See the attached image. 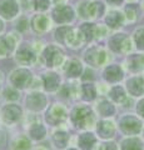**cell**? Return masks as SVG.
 Instances as JSON below:
<instances>
[{
    "instance_id": "cell-1",
    "label": "cell",
    "mask_w": 144,
    "mask_h": 150,
    "mask_svg": "<svg viewBox=\"0 0 144 150\" xmlns=\"http://www.w3.org/2000/svg\"><path fill=\"white\" fill-rule=\"evenodd\" d=\"M73 121L74 124L79 128H87V126H90V124L94 121L93 118V112L89 108L82 106V108H77L75 110L73 111Z\"/></svg>"
},
{
    "instance_id": "cell-2",
    "label": "cell",
    "mask_w": 144,
    "mask_h": 150,
    "mask_svg": "<svg viewBox=\"0 0 144 150\" xmlns=\"http://www.w3.org/2000/svg\"><path fill=\"white\" fill-rule=\"evenodd\" d=\"M120 128L125 134L129 135H135L138 134L142 129V123L139 119L134 118V116H125L123 120L120 121Z\"/></svg>"
},
{
    "instance_id": "cell-3",
    "label": "cell",
    "mask_w": 144,
    "mask_h": 150,
    "mask_svg": "<svg viewBox=\"0 0 144 150\" xmlns=\"http://www.w3.org/2000/svg\"><path fill=\"white\" fill-rule=\"evenodd\" d=\"M10 80L16 88L23 89V88H25L30 84L31 74L26 69H19V70H16V71H14L11 74Z\"/></svg>"
},
{
    "instance_id": "cell-4",
    "label": "cell",
    "mask_w": 144,
    "mask_h": 150,
    "mask_svg": "<svg viewBox=\"0 0 144 150\" xmlns=\"http://www.w3.org/2000/svg\"><path fill=\"white\" fill-rule=\"evenodd\" d=\"M44 58L46 59L48 67H58L63 63V53L57 46H49L44 53Z\"/></svg>"
},
{
    "instance_id": "cell-5",
    "label": "cell",
    "mask_w": 144,
    "mask_h": 150,
    "mask_svg": "<svg viewBox=\"0 0 144 150\" xmlns=\"http://www.w3.org/2000/svg\"><path fill=\"white\" fill-rule=\"evenodd\" d=\"M85 60H87V63L94 65V67H99V65L105 63L106 54L103 49H92L87 53Z\"/></svg>"
},
{
    "instance_id": "cell-6",
    "label": "cell",
    "mask_w": 144,
    "mask_h": 150,
    "mask_svg": "<svg viewBox=\"0 0 144 150\" xmlns=\"http://www.w3.org/2000/svg\"><path fill=\"white\" fill-rule=\"evenodd\" d=\"M18 13V4L14 0H0V15L11 19Z\"/></svg>"
},
{
    "instance_id": "cell-7",
    "label": "cell",
    "mask_w": 144,
    "mask_h": 150,
    "mask_svg": "<svg viewBox=\"0 0 144 150\" xmlns=\"http://www.w3.org/2000/svg\"><path fill=\"white\" fill-rule=\"evenodd\" d=\"M73 15H74L73 10L69 6H58L53 11V16L55 21L59 23V24H65V23L70 21L73 19Z\"/></svg>"
},
{
    "instance_id": "cell-8",
    "label": "cell",
    "mask_w": 144,
    "mask_h": 150,
    "mask_svg": "<svg viewBox=\"0 0 144 150\" xmlns=\"http://www.w3.org/2000/svg\"><path fill=\"white\" fill-rule=\"evenodd\" d=\"M127 85H128L129 93L134 96H138V95L144 94V79L140 78V76L132 78L131 80L127 83Z\"/></svg>"
},
{
    "instance_id": "cell-9",
    "label": "cell",
    "mask_w": 144,
    "mask_h": 150,
    "mask_svg": "<svg viewBox=\"0 0 144 150\" xmlns=\"http://www.w3.org/2000/svg\"><path fill=\"white\" fill-rule=\"evenodd\" d=\"M21 110L18 105H8L3 110V118L6 123H14L20 118Z\"/></svg>"
},
{
    "instance_id": "cell-10",
    "label": "cell",
    "mask_w": 144,
    "mask_h": 150,
    "mask_svg": "<svg viewBox=\"0 0 144 150\" xmlns=\"http://www.w3.org/2000/svg\"><path fill=\"white\" fill-rule=\"evenodd\" d=\"M99 8H101V4L85 3L79 8V14H80L83 18H94L96 14H98Z\"/></svg>"
},
{
    "instance_id": "cell-11",
    "label": "cell",
    "mask_w": 144,
    "mask_h": 150,
    "mask_svg": "<svg viewBox=\"0 0 144 150\" xmlns=\"http://www.w3.org/2000/svg\"><path fill=\"white\" fill-rule=\"evenodd\" d=\"M45 96L43 94H39V93H35V94H31L28 98V106L33 110H40L43 109L44 105H45Z\"/></svg>"
},
{
    "instance_id": "cell-12",
    "label": "cell",
    "mask_w": 144,
    "mask_h": 150,
    "mask_svg": "<svg viewBox=\"0 0 144 150\" xmlns=\"http://www.w3.org/2000/svg\"><path fill=\"white\" fill-rule=\"evenodd\" d=\"M14 34L5 36V38H0V55L5 56L14 49L15 46V39H14Z\"/></svg>"
},
{
    "instance_id": "cell-13",
    "label": "cell",
    "mask_w": 144,
    "mask_h": 150,
    "mask_svg": "<svg viewBox=\"0 0 144 150\" xmlns=\"http://www.w3.org/2000/svg\"><path fill=\"white\" fill-rule=\"evenodd\" d=\"M65 116L67 111L62 105H54L48 112V120L53 121V123H58V121L65 119Z\"/></svg>"
},
{
    "instance_id": "cell-14",
    "label": "cell",
    "mask_w": 144,
    "mask_h": 150,
    "mask_svg": "<svg viewBox=\"0 0 144 150\" xmlns=\"http://www.w3.org/2000/svg\"><path fill=\"white\" fill-rule=\"evenodd\" d=\"M122 78H123L122 69H120L119 67H117V65H111V67H109L105 70V79L110 83L119 81Z\"/></svg>"
},
{
    "instance_id": "cell-15",
    "label": "cell",
    "mask_w": 144,
    "mask_h": 150,
    "mask_svg": "<svg viewBox=\"0 0 144 150\" xmlns=\"http://www.w3.org/2000/svg\"><path fill=\"white\" fill-rule=\"evenodd\" d=\"M50 26V21L49 19L44 16V15H38L33 19V28L35 31L38 33H43L45 30H48V28Z\"/></svg>"
},
{
    "instance_id": "cell-16",
    "label": "cell",
    "mask_w": 144,
    "mask_h": 150,
    "mask_svg": "<svg viewBox=\"0 0 144 150\" xmlns=\"http://www.w3.org/2000/svg\"><path fill=\"white\" fill-rule=\"evenodd\" d=\"M98 133L101 138H110L114 134V124L111 121H101L98 124Z\"/></svg>"
},
{
    "instance_id": "cell-17",
    "label": "cell",
    "mask_w": 144,
    "mask_h": 150,
    "mask_svg": "<svg viewBox=\"0 0 144 150\" xmlns=\"http://www.w3.org/2000/svg\"><path fill=\"white\" fill-rule=\"evenodd\" d=\"M129 69L132 71H140L144 69V55H133L129 58Z\"/></svg>"
},
{
    "instance_id": "cell-18",
    "label": "cell",
    "mask_w": 144,
    "mask_h": 150,
    "mask_svg": "<svg viewBox=\"0 0 144 150\" xmlns=\"http://www.w3.org/2000/svg\"><path fill=\"white\" fill-rule=\"evenodd\" d=\"M16 59H18V62L21 63V64H30L35 60V55L33 54L31 50L23 48V49H20L19 53H18Z\"/></svg>"
},
{
    "instance_id": "cell-19",
    "label": "cell",
    "mask_w": 144,
    "mask_h": 150,
    "mask_svg": "<svg viewBox=\"0 0 144 150\" xmlns=\"http://www.w3.org/2000/svg\"><path fill=\"white\" fill-rule=\"evenodd\" d=\"M43 80H44V85L46 88V90L49 91H53L59 86V78L57 74H53V73L46 74L43 78Z\"/></svg>"
},
{
    "instance_id": "cell-20",
    "label": "cell",
    "mask_w": 144,
    "mask_h": 150,
    "mask_svg": "<svg viewBox=\"0 0 144 150\" xmlns=\"http://www.w3.org/2000/svg\"><path fill=\"white\" fill-rule=\"evenodd\" d=\"M95 144V138L93 137V134H82L79 137V146L83 150H90L93 145Z\"/></svg>"
},
{
    "instance_id": "cell-21",
    "label": "cell",
    "mask_w": 144,
    "mask_h": 150,
    "mask_svg": "<svg viewBox=\"0 0 144 150\" xmlns=\"http://www.w3.org/2000/svg\"><path fill=\"white\" fill-rule=\"evenodd\" d=\"M143 144L138 138H131L124 140L122 144V150H142Z\"/></svg>"
},
{
    "instance_id": "cell-22",
    "label": "cell",
    "mask_w": 144,
    "mask_h": 150,
    "mask_svg": "<svg viewBox=\"0 0 144 150\" xmlns=\"http://www.w3.org/2000/svg\"><path fill=\"white\" fill-rule=\"evenodd\" d=\"M106 23L109 24L110 28H118V26L122 25V23H123V15L120 13H117V11L110 13L108 19H106Z\"/></svg>"
},
{
    "instance_id": "cell-23",
    "label": "cell",
    "mask_w": 144,
    "mask_h": 150,
    "mask_svg": "<svg viewBox=\"0 0 144 150\" xmlns=\"http://www.w3.org/2000/svg\"><path fill=\"white\" fill-rule=\"evenodd\" d=\"M53 139H54V143L57 144L58 148H64L67 145V143H68L69 137H68L67 133H64V131H58V133L54 134Z\"/></svg>"
},
{
    "instance_id": "cell-24",
    "label": "cell",
    "mask_w": 144,
    "mask_h": 150,
    "mask_svg": "<svg viewBox=\"0 0 144 150\" xmlns=\"http://www.w3.org/2000/svg\"><path fill=\"white\" fill-rule=\"evenodd\" d=\"M98 110L101 115H104V116H109L111 115L114 112V106L110 104L109 101H106V100H103L100 103V104L98 105Z\"/></svg>"
},
{
    "instance_id": "cell-25",
    "label": "cell",
    "mask_w": 144,
    "mask_h": 150,
    "mask_svg": "<svg viewBox=\"0 0 144 150\" xmlns=\"http://www.w3.org/2000/svg\"><path fill=\"white\" fill-rule=\"evenodd\" d=\"M125 40V36L124 35H115L110 39V48L113 49L114 51H122L123 48V43Z\"/></svg>"
},
{
    "instance_id": "cell-26",
    "label": "cell",
    "mask_w": 144,
    "mask_h": 150,
    "mask_svg": "<svg viewBox=\"0 0 144 150\" xmlns=\"http://www.w3.org/2000/svg\"><path fill=\"white\" fill-rule=\"evenodd\" d=\"M67 73L69 76H79L82 73V65L80 63L78 62H72L70 64H69V68L67 69Z\"/></svg>"
},
{
    "instance_id": "cell-27",
    "label": "cell",
    "mask_w": 144,
    "mask_h": 150,
    "mask_svg": "<svg viewBox=\"0 0 144 150\" xmlns=\"http://www.w3.org/2000/svg\"><path fill=\"white\" fill-rule=\"evenodd\" d=\"M80 31L85 40H92L93 35H95V28L93 26V24H84L80 28Z\"/></svg>"
},
{
    "instance_id": "cell-28",
    "label": "cell",
    "mask_w": 144,
    "mask_h": 150,
    "mask_svg": "<svg viewBox=\"0 0 144 150\" xmlns=\"http://www.w3.org/2000/svg\"><path fill=\"white\" fill-rule=\"evenodd\" d=\"M110 96H111V99L115 100L117 103H122L123 100L127 99V98H125V94H124V90L120 86H115L113 90L110 91Z\"/></svg>"
},
{
    "instance_id": "cell-29",
    "label": "cell",
    "mask_w": 144,
    "mask_h": 150,
    "mask_svg": "<svg viewBox=\"0 0 144 150\" xmlns=\"http://www.w3.org/2000/svg\"><path fill=\"white\" fill-rule=\"evenodd\" d=\"M83 95H84V99L93 100L96 95L95 88L93 86L92 84H85V85H83Z\"/></svg>"
},
{
    "instance_id": "cell-30",
    "label": "cell",
    "mask_w": 144,
    "mask_h": 150,
    "mask_svg": "<svg viewBox=\"0 0 144 150\" xmlns=\"http://www.w3.org/2000/svg\"><path fill=\"white\" fill-rule=\"evenodd\" d=\"M30 135L34 139H41L45 135V128L43 125L35 124L33 128H31V130H30Z\"/></svg>"
},
{
    "instance_id": "cell-31",
    "label": "cell",
    "mask_w": 144,
    "mask_h": 150,
    "mask_svg": "<svg viewBox=\"0 0 144 150\" xmlns=\"http://www.w3.org/2000/svg\"><path fill=\"white\" fill-rule=\"evenodd\" d=\"M134 39H135L137 48L144 50V29H139L134 35Z\"/></svg>"
},
{
    "instance_id": "cell-32",
    "label": "cell",
    "mask_w": 144,
    "mask_h": 150,
    "mask_svg": "<svg viewBox=\"0 0 144 150\" xmlns=\"http://www.w3.org/2000/svg\"><path fill=\"white\" fill-rule=\"evenodd\" d=\"M30 142L26 138H20L15 144V150H29Z\"/></svg>"
},
{
    "instance_id": "cell-33",
    "label": "cell",
    "mask_w": 144,
    "mask_h": 150,
    "mask_svg": "<svg viewBox=\"0 0 144 150\" xmlns=\"http://www.w3.org/2000/svg\"><path fill=\"white\" fill-rule=\"evenodd\" d=\"M35 8L39 10H45L49 6V0H34Z\"/></svg>"
},
{
    "instance_id": "cell-34",
    "label": "cell",
    "mask_w": 144,
    "mask_h": 150,
    "mask_svg": "<svg viewBox=\"0 0 144 150\" xmlns=\"http://www.w3.org/2000/svg\"><path fill=\"white\" fill-rule=\"evenodd\" d=\"M127 18L129 21H134L137 19V13H135V8L134 6L127 8Z\"/></svg>"
},
{
    "instance_id": "cell-35",
    "label": "cell",
    "mask_w": 144,
    "mask_h": 150,
    "mask_svg": "<svg viewBox=\"0 0 144 150\" xmlns=\"http://www.w3.org/2000/svg\"><path fill=\"white\" fill-rule=\"evenodd\" d=\"M5 94H6V98H8V99H10V100H16L18 98H19V96H18L19 94H18L15 90H13V89H8Z\"/></svg>"
},
{
    "instance_id": "cell-36",
    "label": "cell",
    "mask_w": 144,
    "mask_h": 150,
    "mask_svg": "<svg viewBox=\"0 0 144 150\" xmlns=\"http://www.w3.org/2000/svg\"><path fill=\"white\" fill-rule=\"evenodd\" d=\"M99 150H117V146H115L114 143H108V144H103L99 148Z\"/></svg>"
},
{
    "instance_id": "cell-37",
    "label": "cell",
    "mask_w": 144,
    "mask_h": 150,
    "mask_svg": "<svg viewBox=\"0 0 144 150\" xmlns=\"http://www.w3.org/2000/svg\"><path fill=\"white\" fill-rule=\"evenodd\" d=\"M137 110H138V114L143 116L144 118V99L139 101V104H138V108H137Z\"/></svg>"
},
{
    "instance_id": "cell-38",
    "label": "cell",
    "mask_w": 144,
    "mask_h": 150,
    "mask_svg": "<svg viewBox=\"0 0 144 150\" xmlns=\"http://www.w3.org/2000/svg\"><path fill=\"white\" fill-rule=\"evenodd\" d=\"M18 29H19L20 31H24L26 29V20L25 19H23L20 23H18Z\"/></svg>"
},
{
    "instance_id": "cell-39",
    "label": "cell",
    "mask_w": 144,
    "mask_h": 150,
    "mask_svg": "<svg viewBox=\"0 0 144 150\" xmlns=\"http://www.w3.org/2000/svg\"><path fill=\"white\" fill-rule=\"evenodd\" d=\"M88 79L93 80V71H92V70H87V71H85V76H83V80H88Z\"/></svg>"
},
{
    "instance_id": "cell-40",
    "label": "cell",
    "mask_w": 144,
    "mask_h": 150,
    "mask_svg": "<svg viewBox=\"0 0 144 150\" xmlns=\"http://www.w3.org/2000/svg\"><path fill=\"white\" fill-rule=\"evenodd\" d=\"M122 1H123V0H108V3L111 4V5H119Z\"/></svg>"
},
{
    "instance_id": "cell-41",
    "label": "cell",
    "mask_w": 144,
    "mask_h": 150,
    "mask_svg": "<svg viewBox=\"0 0 144 150\" xmlns=\"http://www.w3.org/2000/svg\"><path fill=\"white\" fill-rule=\"evenodd\" d=\"M4 142H5V135H4L3 131H0V146L4 144Z\"/></svg>"
},
{
    "instance_id": "cell-42",
    "label": "cell",
    "mask_w": 144,
    "mask_h": 150,
    "mask_svg": "<svg viewBox=\"0 0 144 150\" xmlns=\"http://www.w3.org/2000/svg\"><path fill=\"white\" fill-rule=\"evenodd\" d=\"M1 29H3V23H1V20H0V31H1Z\"/></svg>"
},
{
    "instance_id": "cell-43",
    "label": "cell",
    "mask_w": 144,
    "mask_h": 150,
    "mask_svg": "<svg viewBox=\"0 0 144 150\" xmlns=\"http://www.w3.org/2000/svg\"><path fill=\"white\" fill-rule=\"evenodd\" d=\"M69 150H75V149H69Z\"/></svg>"
},
{
    "instance_id": "cell-44",
    "label": "cell",
    "mask_w": 144,
    "mask_h": 150,
    "mask_svg": "<svg viewBox=\"0 0 144 150\" xmlns=\"http://www.w3.org/2000/svg\"><path fill=\"white\" fill-rule=\"evenodd\" d=\"M131 1H135V0H131Z\"/></svg>"
},
{
    "instance_id": "cell-45",
    "label": "cell",
    "mask_w": 144,
    "mask_h": 150,
    "mask_svg": "<svg viewBox=\"0 0 144 150\" xmlns=\"http://www.w3.org/2000/svg\"><path fill=\"white\" fill-rule=\"evenodd\" d=\"M143 5H144V3H143Z\"/></svg>"
}]
</instances>
